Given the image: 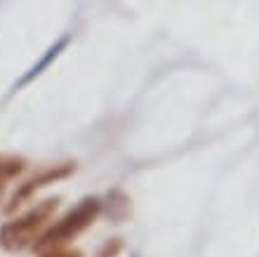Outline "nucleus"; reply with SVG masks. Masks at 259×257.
Returning <instances> with one entry per match:
<instances>
[{"label": "nucleus", "instance_id": "f257e3e1", "mask_svg": "<svg viewBox=\"0 0 259 257\" xmlns=\"http://www.w3.org/2000/svg\"><path fill=\"white\" fill-rule=\"evenodd\" d=\"M99 208H102V203H99L97 198H85V201H80V203L75 205L71 212H66L52 229H48L40 238H38L35 250L48 252V250L62 248L64 243H68L71 238H75L78 234H82L90 224L95 222L97 215H99Z\"/></svg>", "mask_w": 259, "mask_h": 257}, {"label": "nucleus", "instance_id": "f03ea898", "mask_svg": "<svg viewBox=\"0 0 259 257\" xmlns=\"http://www.w3.org/2000/svg\"><path fill=\"white\" fill-rule=\"evenodd\" d=\"M57 198H48V201H42L38 203L35 208H31L26 215H21L19 219H14V222L5 224L3 229H0V245L5 248V250H21V248H26L35 241V236L40 234L48 222L55 217L57 212Z\"/></svg>", "mask_w": 259, "mask_h": 257}, {"label": "nucleus", "instance_id": "7ed1b4c3", "mask_svg": "<svg viewBox=\"0 0 259 257\" xmlns=\"http://www.w3.org/2000/svg\"><path fill=\"white\" fill-rule=\"evenodd\" d=\"M73 163H62V165H52V168H48V170H42L40 175H35V177H31L28 182H24L19 187V189L14 191V196H12V203L7 205V210H14L19 203H24L26 198H31L35 194V191H40V189H45L48 184H55V182H59V179H64V177H68L71 172H73Z\"/></svg>", "mask_w": 259, "mask_h": 257}, {"label": "nucleus", "instance_id": "20e7f679", "mask_svg": "<svg viewBox=\"0 0 259 257\" xmlns=\"http://www.w3.org/2000/svg\"><path fill=\"white\" fill-rule=\"evenodd\" d=\"M66 43H68V38H62V41L57 43V45H52V48L45 52V57H42L38 64H33L31 66V71H28L26 76H21V81H19V85H26V83H31L35 78V76H40L42 74V68H48L50 64H52V59H57L59 57V52H62L64 48H66Z\"/></svg>", "mask_w": 259, "mask_h": 257}, {"label": "nucleus", "instance_id": "39448f33", "mask_svg": "<svg viewBox=\"0 0 259 257\" xmlns=\"http://www.w3.org/2000/svg\"><path fill=\"white\" fill-rule=\"evenodd\" d=\"M24 168V161L21 158H14V156H0V184L14 177L19 170Z\"/></svg>", "mask_w": 259, "mask_h": 257}, {"label": "nucleus", "instance_id": "423d86ee", "mask_svg": "<svg viewBox=\"0 0 259 257\" xmlns=\"http://www.w3.org/2000/svg\"><path fill=\"white\" fill-rule=\"evenodd\" d=\"M40 257H80V252H78V250H68V248H57V250L42 252Z\"/></svg>", "mask_w": 259, "mask_h": 257}, {"label": "nucleus", "instance_id": "0eeeda50", "mask_svg": "<svg viewBox=\"0 0 259 257\" xmlns=\"http://www.w3.org/2000/svg\"><path fill=\"white\" fill-rule=\"evenodd\" d=\"M118 250H120V243H118V241H113V243L104 245L102 252H99L97 257H116V255H118Z\"/></svg>", "mask_w": 259, "mask_h": 257}, {"label": "nucleus", "instance_id": "6e6552de", "mask_svg": "<svg viewBox=\"0 0 259 257\" xmlns=\"http://www.w3.org/2000/svg\"><path fill=\"white\" fill-rule=\"evenodd\" d=\"M0 196H3V184H0Z\"/></svg>", "mask_w": 259, "mask_h": 257}]
</instances>
